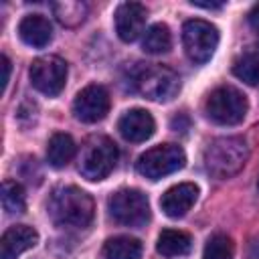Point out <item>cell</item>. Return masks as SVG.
<instances>
[{
	"label": "cell",
	"mask_w": 259,
	"mask_h": 259,
	"mask_svg": "<svg viewBox=\"0 0 259 259\" xmlns=\"http://www.w3.org/2000/svg\"><path fill=\"white\" fill-rule=\"evenodd\" d=\"M0 67H2V79L0 81H2V93H4L8 87V81H10V71H12V63L6 55L0 57Z\"/></svg>",
	"instance_id": "cell-24"
},
{
	"label": "cell",
	"mask_w": 259,
	"mask_h": 259,
	"mask_svg": "<svg viewBox=\"0 0 259 259\" xmlns=\"http://www.w3.org/2000/svg\"><path fill=\"white\" fill-rule=\"evenodd\" d=\"M148 12L140 2H123L115 10V32L123 42H134L146 26Z\"/></svg>",
	"instance_id": "cell-11"
},
{
	"label": "cell",
	"mask_w": 259,
	"mask_h": 259,
	"mask_svg": "<svg viewBox=\"0 0 259 259\" xmlns=\"http://www.w3.org/2000/svg\"><path fill=\"white\" fill-rule=\"evenodd\" d=\"M172 47V34H170V28L162 22L158 24H152L146 34H144V40H142V49L150 55H162V53H168Z\"/></svg>",
	"instance_id": "cell-20"
},
{
	"label": "cell",
	"mask_w": 259,
	"mask_h": 259,
	"mask_svg": "<svg viewBox=\"0 0 259 259\" xmlns=\"http://www.w3.org/2000/svg\"><path fill=\"white\" fill-rule=\"evenodd\" d=\"M38 243V233L28 225L10 227L0 239V259H16Z\"/></svg>",
	"instance_id": "cell-14"
},
{
	"label": "cell",
	"mask_w": 259,
	"mask_h": 259,
	"mask_svg": "<svg viewBox=\"0 0 259 259\" xmlns=\"http://www.w3.org/2000/svg\"><path fill=\"white\" fill-rule=\"evenodd\" d=\"M28 75L36 91H40L42 95L55 97L63 91L67 83V63L57 55H45L32 61Z\"/></svg>",
	"instance_id": "cell-9"
},
{
	"label": "cell",
	"mask_w": 259,
	"mask_h": 259,
	"mask_svg": "<svg viewBox=\"0 0 259 259\" xmlns=\"http://www.w3.org/2000/svg\"><path fill=\"white\" fill-rule=\"evenodd\" d=\"M251 259H259V239L251 243Z\"/></svg>",
	"instance_id": "cell-26"
},
{
	"label": "cell",
	"mask_w": 259,
	"mask_h": 259,
	"mask_svg": "<svg viewBox=\"0 0 259 259\" xmlns=\"http://www.w3.org/2000/svg\"><path fill=\"white\" fill-rule=\"evenodd\" d=\"M249 24L259 32V4H255L251 8V12H249Z\"/></svg>",
	"instance_id": "cell-25"
},
{
	"label": "cell",
	"mask_w": 259,
	"mask_h": 259,
	"mask_svg": "<svg viewBox=\"0 0 259 259\" xmlns=\"http://www.w3.org/2000/svg\"><path fill=\"white\" fill-rule=\"evenodd\" d=\"M257 188H259V182H257Z\"/></svg>",
	"instance_id": "cell-27"
},
{
	"label": "cell",
	"mask_w": 259,
	"mask_h": 259,
	"mask_svg": "<svg viewBox=\"0 0 259 259\" xmlns=\"http://www.w3.org/2000/svg\"><path fill=\"white\" fill-rule=\"evenodd\" d=\"M196 198H198V186L192 182H182V184L168 188L162 194L160 206H162L164 214H168L170 219H180L192 208Z\"/></svg>",
	"instance_id": "cell-12"
},
{
	"label": "cell",
	"mask_w": 259,
	"mask_h": 259,
	"mask_svg": "<svg viewBox=\"0 0 259 259\" xmlns=\"http://www.w3.org/2000/svg\"><path fill=\"white\" fill-rule=\"evenodd\" d=\"M117 146L107 136H93L79 156V172L87 180H103L117 164Z\"/></svg>",
	"instance_id": "cell-3"
},
{
	"label": "cell",
	"mask_w": 259,
	"mask_h": 259,
	"mask_svg": "<svg viewBox=\"0 0 259 259\" xmlns=\"http://www.w3.org/2000/svg\"><path fill=\"white\" fill-rule=\"evenodd\" d=\"M192 249V239L188 233L178 231V229H164L158 235L156 251L162 257H180L186 255Z\"/></svg>",
	"instance_id": "cell-16"
},
{
	"label": "cell",
	"mask_w": 259,
	"mask_h": 259,
	"mask_svg": "<svg viewBox=\"0 0 259 259\" xmlns=\"http://www.w3.org/2000/svg\"><path fill=\"white\" fill-rule=\"evenodd\" d=\"M47 212L57 227L85 229L93 221L95 204L85 190H81L79 186L67 184L51 192L47 202Z\"/></svg>",
	"instance_id": "cell-1"
},
{
	"label": "cell",
	"mask_w": 259,
	"mask_h": 259,
	"mask_svg": "<svg viewBox=\"0 0 259 259\" xmlns=\"http://www.w3.org/2000/svg\"><path fill=\"white\" fill-rule=\"evenodd\" d=\"M18 34L28 47H47L53 38V26L42 14H28L18 24Z\"/></svg>",
	"instance_id": "cell-15"
},
{
	"label": "cell",
	"mask_w": 259,
	"mask_h": 259,
	"mask_svg": "<svg viewBox=\"0 0 259 259\" xmlns=\"http://www.w3.org/2000/svg\"><path fill=\"white\" fill-rule=\"evenodd\" d=\"M2 206L8 214H20L26 206L24 188L16 180H4L2 182Z\"/></svg>",
	"instance_id": "cell-21"
},
{
	"label": "cell",
	"mask_w": 259,
	"mask_h": 259,
	"mask_svg": "<svg viewBox=\"0 0 259 259\" xmlns=\"http://www.w3.org/2000/svg\"><path fill=\"white\" fill-rule=\"evenodd\" d=\"M182 45L188 59L196 65L206 63L219 47V30L206 20L192 18L182 26Z\"/></svg>",
	"instance_id": "cell-7"
},
{
	"label": "cell",
	"mask_w": 259,
	"mask_h": 259,
	"mask_svg": "<svg viewBox=\"0 0 259 259\" xmlns=\"http://www.w3.org/2000/svg\"><path fill=\"white\" fill-rule=\"evenodd\" d=\"M247 109H249L247 97L243 95V91H239L233 85H221L212 89L204 103L206 115L221 125H235L243 121Z\"/></svg>",
	"instance_id": "cell-4"
},
{
	"label": "cell",
	"mask_w": 259,
	"mask_h": 259,
	"mask_svg": "<svg viewBox=\"0 0 259 259\" xmlns=\"http://www.w3.org/2000/svg\"><path fill=\"white\" fill-rule=\"evenodd\" d=\"M117 130L127 142H146L148 138H152V134L156 130V121L150 111L136 107V109L125 111L119 117Z\"/></svg>",
	"instance_id": "cell-13"
},
{
	"label": "cell",
	"mask_w": 259,
	"mask_h": 259,
	"mask_svg": "<svg viewBox=\"0 0 259 259\" xmlns=\"http://www.w3.org/2000/svg\"><path fill=\"white\" fill-rule=\"evenodd\" d=\"M51 8H53L55 18L67 28L79 26L89 12L87 4L81 0H59V2H53Z\"/></svg>",
	"instance_id": "cell-19"
},
{
	"label": "cell",
	"mask_w": 259,
	"mask_h": 259,
	"mask_svg": "<svg viewBox=\"0 0 259 259\" xmlns=\"http://www.w3.org/2000/svg\"><path fill=\"white\" fill-rule=\"evenodd\" d=\"M233 75L247 85H257L259 83V57L253 53L241 55L233 63Z\"/></svg>",
	"instance_id": "cell-22"
},
{
	"label": "cell",
	"mask_w": 259,
	"mask_h": 259,
	"mask_svg": "<svg viewBox=\"0 0 259 259\" xmlns=\"http://www.w3.org/2000/svg\"><path fill=\"white\" fill-rule=\"evenodd\" d=\"M107 111H109V93L103 85L83 87L73 101V113L83 123L101 121L107 115Z\"/></svg>",
	"instance_id": "cell-10"
},
{
	"label": "cell",
	"mask_w": 259,
	"mask_h": 259,
	"mask_svg": "<svg viewBox=\"0 0 259 259\" xmlns=\"http://www.w3.org/2000/svg\"><path fill=\"white\" fill-rule=\"evenodd\" d=\"M134 83L144 97L160 103L174 99L180 91V77L166 65H148L138 69Z\"/></svg>",
	"instance_id": "cell-5"
},
{
	"label": "cell",
	"mask_w": 259,
	"mask_h": 259,
	"mask_svg": "<svg viewBox=\"0 0 259 259\" xmlns=\"http://www.w3.org/2000/svg\"><path fill=\"white\" fill-rule=\"evenodd\" d=\"M184 164H186V154L178 144H160L146 150L138 158L136 170L150 180H160L184 168Z\"/></svg>",
	"instance_id": "cell-6"
},
{
	"label": "cell",
	"mask_w": 259,
	"mask_h": 259,
	"mask_svg": "<svg viewBox=\"0 0 259 259\" xmlns=\"http://www.w3.org/2000/svg\"><path fill=\"white\" fill-rule=\"evenodd\" d=\"M113 221L125 227H142L150 221V202L142 190L123 188L117 190L107 202Z\"/></svg>",
	"instance_id": "cell-8"
},
{
	"label": "cell",
	"mask_w": 259,
	"mask_h": 259,
	"mask_svg": "<svg viewBox=\"0 0 259 259\" xmlns=\"http://www.w3.org/2000/svg\"><path fill=\"white\" fill-rule=\"evenodd\" d=\"M75 156V142L69 134H53L47 144V160L53 168L67 166Z\"/></svg>",
	"instance_id": "cell-17"
},
{
	"label": "cell",
	"mask_w": 259,
	"mask_h": 259,
	"mask_svg": "<svg viewBox=\"0 0 259 259\" xmlns=\"http://www.w3.org/2000/svg\"><path fill=\"white\" fill-rule=\"evenodd\" d=\"M233 253H235V247L231 237L217 233L206 241L202 259H233Z\"/></svg>",
	"instance_id": "cell-23"
},
{
	"label": "cell",
	"mask_w": 259,
	"mask_h": 259,
	"mask_svg": "<svg viewBox=\"0 0 259 259\" xmlns=\"http://www.w3.org/2000/svg\"><path fill=\"white\" fill-rule=\"evenodd\" d=\"M249 158V146L243 138L229 136L212 140L204 150V166L210 176L225 180L235 176Z\"/></svg>",
	"instance_id": "cell-2"
},
{
	"label": "cell",
	"mask_w": 259,
	"mask_h": 259,
	"mask_svg": "<svg viewBox=\"0 0 259 259\" xmlns=\"http://www.w3.org/2000/svg\"><path fill=\"white\" fill-rule=\"evenodd\" d=\"M105 259H142V243L127 235H117L107 239L103 245Z\"/></svg>",
	"instance_id": "cell-18"
}]
</instances>
